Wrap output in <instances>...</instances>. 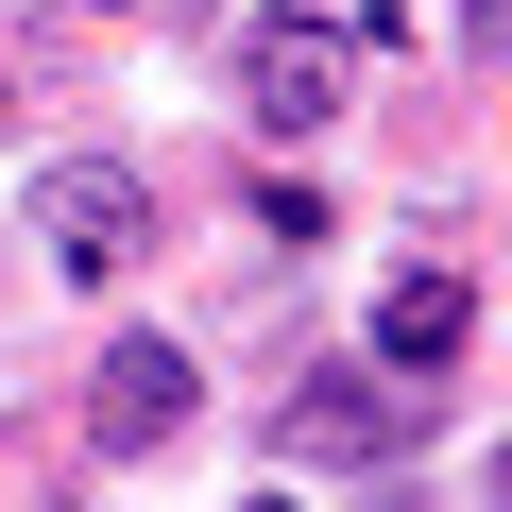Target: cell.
I'll return each instance as SVG.
<instances>
[{
	"instance_id": "3957f363",
	"label": "cell",
	"mask_w": 512,
	"mask_h": 512,
	"mask_svg": "<svg viewBox=\"0 0 512 512\" xmlns=\"http://www.w3.org/2000/svg\"><path fill=\"white\" fill-rule=\"evenodd\" d=\"M410 427H427V393H410V376L376 393V376H342V359H325L308 393H274V461H342V478H376V461H410Z\"/></svg>"
},
{
	"instance_id": "ba28073f",
	"label": "cell",
	"mask_w": 512,
	"mask_h": 512,
	"mask_svg": "<svg viewBox=\"0 0 512 512\" xmlns=\"http://www.w3.org/2000/svg\"><path fill=\"white\" fill-rule=\"evenodd\" d=\"M0 120H18V69H0Z\"/></svg>"
},
{
	"instance_id": "5b68a950",
	"label": "cell",
	"mask_w": 512,
	"mask_h": 512,
	"mask_svg": "<svg viewBox=\"0 0 512 512\" xmlns=\"http://www.w3.org/2000/svg\"><path fill=\"white\" fill-rule=\"evenodd\" d=\"M461 342H478V291H461V274H393V291H376V359H393V376H444Z\"/></svg>"
},
{
	"instance_id": "8992f818",
	"label": "cell",
	"mask_w": 512,
	"mask_h": 512,
	"mask_svg": "<svg viewBox=\"0 0 512 512\" xmlns=\"http://www.w3.org/2000/svg\"><path fill=\"white\" fill-rule=\"evenodd\" d=\"M461 52H478V69L512 86V0H478V18H461Z\"/></svg>"
},
{
	"instance_id": "6da1fadb",
	"label": "cell",
	"mask_w": 512,
	"mask_h": 512,
	"mask_svg": "<svg viewBox=\"0 0 512 512\" xmlns=\"http://www.w3.org/2000/svg\"><path fill=\"white\" fill-rule=\"evenodd\" d=\"M35 256H52L69 291L137 274V256H154V188H137V154H52V171H35Z\"/></svg>"
},
{
	"instance_id": "7a4b0ae2",
	"label": "cell",
	"mask_w": 512,
	"mask_h": 512,
	"mask_svg": "<svg viewBox=\"0 0 512 512\" xmlns=\"http://www.w3.org/2000/svg\"><path fill=\"white\" fill-rule=\"evenodd\" d=\"M342 86H359V35H342V18H308V0L239 35V103H256V137H325V120H342Z\"/></svg>"
},
{
	"instance_id": "52a82bcc",
	"label": "cell",
	"mask_w": 512,
	"mask_h": 512,
	"mask_svg": "<svg viewBox=\"0 0 512 512\" xmlns=\"http://www.w3.org/2000/svg\"><path fill=\"white\" fill-rule=\"evenodd\" d=\"M478 495H512V444H478Z\"/></svg>"
},
{
	"instance_id": "277c9868",
	"label": "cell",
	"mask_w": 512,
	"mask_h": 512,
	"mask_svg": "<svg viewBox=\"0 0 512 512\" xmlns=\"http://www.w3.org/2000/svg\"><path fill=\"white\" fill-rule=\"evenodd\" d=\"M188 410H205V359H188V342H154V325H137V342H103V359H86V444H103V461H154Z\"/></svg>"
}]
</instances>
